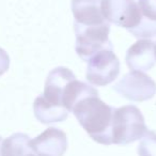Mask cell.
<instances>
[{"instance_id": "obj_7", "label": "cell", "mask_w": 156, "mask_h": 156, "mask_svg": "<svg viewBox=\"0 0 156 156\" xmlns=\"http://www.w3.org/2000/svg\"><path fill=\"white\" fill-rule=\"evenodd\" d=\"M76 76L67 67L59 66L54 69L49 74L45 81L44 93L40 95V98L47 104L58 108H64V93L67 85Z\"/></svg>"}, {"instance_id": "obj_3", "label": "cell", "mask_w": 156, "mask_h": 156, "mask_svg": "<svg viewBox=\"0 0 156 156\" xmlns=\"http://www.w3.org/2000/svg\"><path fill=\"white\" fill-rule=\"evenodd\" d=\"M76 35L75 50L77 55L87 62L93 55L103 49H112L109 40L110 24L105 23L96 26H78L74 25Z\"/></svg>"}, {"instance_id": "obj_1", "label": "cell", "mask_w": 156, "mask_h": 156, "mask_svg": "<svg viewBox=\"0 0 156 156\" xmlns=\"http://www.w3.org/2000/svg\"><path fill=\"white\" fill-rule=\"evenodd\" d=\"M115 107L104 103L98 92L80 98L74 105L72 112L87 134L95 142L112 144V119Z\"/></svg>"}, {"instance_id": "obj_4", "label": "cell", "mask_w": 156, "mask_h": 156, "mask_svg": "<svg viewBox=\"0 0 156 156\" xmlns=\"http://www.w3.org/2000/svg\"><path fill=\"white\" fill-rule=\"evenodd\" d=\"M102 13L109 24L134 33L142 23V14L135 0H102Z\"/></svg>"}, {"instance_id": "obj_8", "label": "cell", "mask_w": 156, "mask_h": 156, "mask_svg": "<svg viewBox=\"0 0 156 156\" xmlns=\"http://www.w3.org/2000/svg\"><path fill=\"white\" fill-rule=\"evenodd\" d=\"M37 156H63L67 149L66 134L57 127H49L30 140Z\"/></svg>"}, {"instance_id": "obj_17", "label": "cell", "mask_w": 156, "mask_h": 156, "mask_svg": "<svg viewBox=\"0 0 156 156\" xmlns=\"http://www.w3.org/2000/svg\"><path fill=\"white\" fill-rule=\"evenodd\" d=\"M155 58H156V42H155Z\"/></svg>"}, {"instance_id": "obj_15", "label": "cell", "mask_w": 156, "mask_h": 156, "mask_svg": "<svg viewBox=\"0 0 156 156\" xmlns=\"http://www.w3.org/2000/svg\"><path fill=\"white\" fill-rule=\"evenodd\" d=\"M10 67V57L5 49L0 47V76H2Z\"/></svg>"}, {"instance_id": "obj_16", "label": "cell", "mask_w": 156, "mask_h": 156, "mask_svg": "<svg viewBox=\"0 0 156 156\" xmlns=\"http://www.w3.org/2000/svg\"><path fill=\"white\" fill-rule=\"evenodd\" d=\"M2 137H1V136H0V147H1V143H2Z\"/></svg>"}, {"instance_id": "obj_12", "label": "cell", "mask_w": 156, "mask_h": 156, "mask_svg": "<svg viewBox=\"0 0 156 156\" xmlns=\"http://www.w3.org/2000/svg\"><path fill=\"white\" fill-rule=\"evenodd\" d=\"M30 137L24 133H15L2 141L0 156H37L30 145Z\"/></svg>"}, {"instance_id": "obj_6", "label": "cell", "mask_w": 156, "mask_h": 156, "mask_svg": "<svg viewBox=\"0 0 156 156\" xmlns=\"http://www.w3.org/2000/svg\"><path fill=\"white\" fill-rule=\"evenodd\" d=\"M113 91L132 102H144L156 94V83L150 76L139 71H130L115 86Z\"/></svg>"}, {"instance_id": "obj_10", "label": "cell", "mask_w": 156, "mask_h": 156, "mask_svg": "<svg viewBox=\"0 0 156 156\" xmlns=\"http://www.w3.org/2000/svg\"><path fill=\"white\" fill-rule=\"evenodd\" d=\"M102 0H72L74 25L96 26L108 23L102 13Z\"/></svg>"}, {"instance_id": "obj_14", "label": "cell", "mask_w": 156, "mask_h": 156, "mask_svg": "<svg viewBox=\"0 0 156 156\" xmlns=\"http://www.w3.org/2000/svg\"><path fill=\"white\" fill-rule=\"evenodd\" d=\"M139 156H156V134L147 130L138 145Z\"/></svg>"}, {"instance_id": "obj_9", "label": "cell", "mask_w": 156, "mask_h": 156, "mask_svg": "<svg viewBox=\"0 0 156 156\" xmlns=\"http://www.w3.org/2000/svg\"><path fill=\"white\" fill-rule=\"evenodd\" d=\"M125 61L127 66L133 71H150L156 63L155 43L149 39H141L137 41L128 48Z\"/></svg>"}, {"instance_id": "obj_2", "label": "cell", "mask_w": 156, "mask_h": 156, "mask_svg": "<svg viewBox=\"0 0 156 156\" xmlns=\"http://www.w3.org/2000/svg\"><path fill=\"white\" fill-rule=\"evenodd\" d=\"M140 109L134 105L115 108L112 119V144H128L140 140L147 132Z\"/></svg>"}, {"instance_id": "obj_5", "label": "cell", "mask_w": 156, "mask_h": 156, "mask_svg": "<svg viewBox=\"0 0 156 156\" xmlns=\"http://www.w3.org/2000/svg\"><path fill=\"white\" fill-rule=\"evenodd\" d=\"M87 62L86 78L91 85L104 87L115 81L120 74V61L112 49L101 50Z\"/></svg>"}, {"instance_id": "obj_13", "label": "cell", "mask_w": 156, "mask_h": 156, "mask_svg": "<svg viewBox=\"0 0 156 156\" xmlns=\"http://www.w3.org/2000/svg\"><path fill=\"white\" fill-rule=\"evenodd\" d=\"M33 112L37 121L43 124L59 123L65 121L69 115V111L66 109L46 104L40 96H37L33 103Z\"/></svg>"}, {"instance_id": "obj_11", "label": "cell", "mask_w": 156, "mask_h": 156, "mask_svg": "<svg viewBox=\"0 0 156 156\" xmlns=\"http://www.w3.org/2000/svg\"><path fill=\"white\" fill-rule=\"evenodd\" d=\"M142 14V23L133 33L135 37L151 39L156 35V0H136Z\"/></svg>"}]
</instances>
